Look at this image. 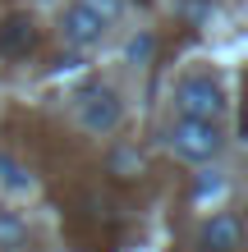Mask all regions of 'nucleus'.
Wrapping results in <instances>:
<instances>
[{
	"instance_id": "3",
	"label": "nucleus",
	"mask_w": 248,
	"mask_h": 252,
	"mask_svg": "<svg viewBox=\"0 0 248 252\" xmlns=\"http://www.w3.org/2000/svg\"><path fill=\"white\" fill-rule=\"evenodd\" d=\"M74 110H78V124L87 133H115V124H120V96L106 83H87L74 96Z\"/></svg>"
},
{
	"instance_id": "8",
	"label": "nucleus",
	"mask_w": 248,
	"mask_h": 252,
	"mask_svg": "<svg viewBox=\"0 0 248 252\" xmlns=\"http://www.w3.org/2000/svg\"><path fill=\"white\" fill-rule=\"evenodd\" d=\"M0 184H5V188H14V192H28V188H33V179H23V170L14 165L9 156H0Z\"/></svg>"
},
{
	"instance_id": "4",
	"label": "nucleus",
	"mask_w": 248,
	"mask_h": 252,
	"mask_svg": "<svg viewBox=\"0 0 248 252\" xmlns=\"http://www.w3.org/2000/svg\"><path fill=\"white\" fill-rule=\"evenodd\" d=\"M175 110L188 120H221L225 115V92L212 78H184L175 87Z\"/></svg>"
},
{
	"instance_id": "5",
	"label": "nucleus",
	"mask_w": 248,
	"mask_h": 252,
	"mask_svg": "<svg viewBox=\"0 0 248 252\" xmlns=\"http://www.w3.org/2000/svg\"><path fill=\"white\" fill-rule=\"evenodd\" d=\"M198 248L202 252H239L244 248V225L235 211H216L198 234Z\"/></svg>"
},
{
	"instance_id": "6",
	"label": "nucleus",
	"mask_w": 248,
	"mask_h": 252,
	"mask_svg": "<svg viewBox=\"0 0 248 252\" xmlns=\"http://www.w3.org/2000/svg\"><path fill=\"white\" fill-rule=\"evenodd\" d=\"M37 51V23L28 14H9L0 23V60H28Z\"/></svg>"
},
{
	"instance_id": "2",
	"label": "nucleus",
	"mask_w": 248,
	"mask_h": 252,
	"mask_svg": "<svg viewBox=\"0 0 248 252\" xmlns=\"http://www.w3.org/2000/svg\"><path fill=\"white\" fill-rule=\"evenodd\" d=\"M170 147L184 160H212L221 152V120H188V115H179L170 124Z\"/></svg>"
},
{
	"instance_id": "7",
	"label": "nucleus",
	"mask_w": 248,
	"mask_h": 252,
	"mask_svg": "<svg viewBox=\"0 0 248 252\" xmlns=\"http://www.w3.org/2000/svg\"><path fill=\"white\" fill-rule=\"evenodd\" d=\"M23 243H28L23 220H19V216H9V211H0V252H19Z\"/></svg>"
},
{
	"instance_id": "1",
	"label": "nucleus",
	"mask_w": 248,
	"mask_h": 252,
	"mask_svg": "<svg viewBox=\"0 0 248 252\" xmlns=\"http://www.w3.org/2000/svg\"><path fill=\"white\" fill-rule=\"evenodd\" d=\"M115 19H120V0H74L60 19V32L69 46H92Z\"/></svg>"
}]
</instances>
